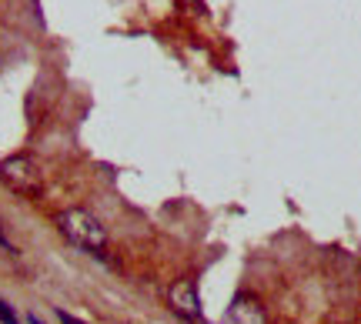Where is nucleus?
I'll return each instance as SVG.
<instances>
[{
    "mask_svg": "<svg viewBox=\"0 0 361 324\" xmlns=\"http://www.w3.org/2000/svg\"><path fill=\"white\" fill-rule=\"evenodd\" d=\"M57 228L64 234L67 241L80 251H87V254H104L107 251V231H104V224L90 211L84 208H67L57 214Z\"/></svg>",
    "mask_w": 361,
    "mask_h": 324,
    "instance_id": "nucleus-1",
    "label": "nucleus"
},
{
    "mask_svg": "<svg viewBox=\"0 0 361 324\" xmlns=\"http://www.w3.org/2000/svg\"><path fill=\"white\" fill-rule=\"evenodd\" d=\"M0 181L11 187L13 194L20 197H37L40 187H44V177H40V168L34 157L27 154H13L0 161Z\"/></svg>",
    "mask_w": 361,
    "mask_h": 324,
    "instance_id": "nucleus-2",
    "label": "nucleus"
},
{
    "mask_svg": "<svg viewBox=\"0 0 361 324\" xmlns=\"http://www.w3.org/2000/svg\"><path fill=\"white\" fill-rule=\"evenodd\" d=\"M168 301H171V308H174L178 318H184V321H191V324L201 321V298H197L194 278H180V281H174L171 291H168Z\"/></svg>",
    "mask_w": 361,
    "mask_h": 324,
    "instance_id": "nucleus-3",
    "label": "nucleus"
},
{
    "mask_svg": "<svg viewBox=\"0 0 361 324\" xmlns=\"http://www.w3.org/2000/svg\"><path fill=\"white\" fill-rule=\"evenodd\" d=\"M221 324H268V311H264V304L258 298L241 294V298L231 301V308L224 311Z\"/></svg>",
    "mask_w": 361,
    "mask_h": 324,
    "instance_id": "nucleus-4",
    "label": "nucleus"
},
{
    "mask_svg": "<svg viewBox=\"0 0 361 324\" xmlns=\"http://www.w3.org/2000/svg\"><path fill=\"white\" fill-rule=\"evenodd\" d=\"M0 324H20L17 321V314H13V308L4 298H0Z\"/></svg>",
    "mask_w": 361,
    "mask_h": 324,
    "instance_id": "nucleus-5",
    "label": "nucleus"
},
{
    "mask_svg": "<svg viewBox=\"0 0 361 324\" xmlns=\"http://www.w3.org/2000/svg\"><path fill=\"white\" fill-rule=\"evenodd\" d=\"M57 318H61V324H84V321H78V318H71L67 311H57Z\"/></svg>",
    "mask_w": 361,
    "mask_h": 324,
    "instance_id": "nucleus-6",
    "label": "nucleus"
},
{
    "mask_svg": "<svg viewBox=\"0 0 361 324\" xmlns=\"http://www.w3.org/2000/svg\"><path fill=\"white\" fill-rule=\"evenodd\" d=\"M0 247H4V251H13V247H11V241H7L4 234H0Z\"/></svg>",
    "mask_w": 361,
    "mask_h": 324,
    "instance_id": "nucleus-7",
    "label": "nucleus"
},
{
    "mask_svg": "<svg viewBox=\"0 0 361 324\" xmlns=\"http://www.w3.org/2000/svg\"><path fill=\"white\" fill-rule=\"evenodd\" d=\"M30 324H44V321H40V318H34V314H30Z\"/></svg>",
    "mask_w": 361,
    "mask_h": 324,
    "instance_id": "nucleus-8",
    "label": "nucleus"
}]
</instances>
